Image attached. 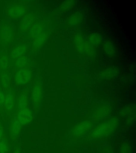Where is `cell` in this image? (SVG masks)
<instances>
[{"label":"cell","mask_w":136,"mask_h":153,"mask_svg":"<svg viewBox=\"0 0 136 153\" xmlns=\"http://www.w3.org/2000/svg\"><path fill=\"white\" fill-rule=\"evenodd\" d=\"M9 65V57L7 54H2L0 55V70L4 71L7 69Z\"/></svg>","instance_id":"21"},{"label":"cell","mask_w":136,"mask_h":153,"mask_svg":"<svg viewBox=\"0 0 136 153\" xmlns=\"http://www.w3.org/2000/svg\"><path fill=\"white\" fill-rule=\"evenodd\" d=\"M5 96L3 94L0 92V106H2L4 104Z\"/></svg>","instance_id":"27"},{"label":"cell","mask_w":136,"mask_h":153,"mask_svg":"<svg viewBox=\"0 0 136 153\" xmlns=\"http://www.w3.org/2000/svg\"><path fill=\"white\" fill-rule=\"evenodd\" d=\"M34 17L32 14H28L24 17L19 25V30L22 32L28 31L33 25Z\"/></svg>","instance_id":"10"},{"label":"cell","mask_w":136,"mask_h":153,"mask_svg":"<svg viewBox=\"0 0 136 153\" xmlns=\"http://www.w3.org/2000/svg\"><path fill=\"white\" fill-rule=\"evenodd\" d=\"M9 153V147L7 141L5 139L3 138L0 141V153Z\"/></svg>","instance_id":"24"},{"label":"cell","mask_w":136,"mask_h":153,"mask_svg":"<svg viewBox=\"0 0 136 153\" xmlns=\"http://www.w3.org/2000/svg\"><path fill=\"white\" fill-rule=\"evenodd\" d=\"M74 1H66L63 2L60 6V8L63 11H67L68 10L70 9L74 5Z\"/></svg>","instance_id":"23"},{"label":"cell","mask_w":136,"mask_h":153,"mask_svg":"<svg viewBox=\"0 0 136 153\" xmlns=\"http://www.w3.org/2000/svg\"><path fill=\"white\" fill-rule=\"evenodd\" d=\"M48 38V34L45 32L43 31L42 33L37 35L35 36L34 38H33V46L35 48H39L42 45H43V44L45 43Z\"/></svg>","instance_id":"15"},{"label":"cell","mask_w":136,"mask_h":153,"mask_svg":"<svg viewBox=\"0 0 136 153\" xmlns=\"http://www.w3.org/2000/svg\"><path fill=\"white\" fill-rule=\"evenodd\" d=\"M87 41H88L91 45L93 46L94 48H97L100 45V44L102 43L103 39L102 36L100 35V34L98 33L94 32L89 34Z\"/></svg>","instance_id":"14"},{"label":"cell","mask_w":136,"mask_h":153,"mask_svg":"<svg viewBox=\"0 0 136 153\" xmlns=\"http://www.w3.org/2000/svg\"><path fill=\"white\" fill-rule=\"evenodd\" d=\"M27 46L25 44L18 45L13 49L11 53V56L12 58H18L22 56L26 52Z\"/></svg>","instance_id":"16"},{"label":"cell","mask_w":136,"mask_h":153,"mask_svg":"<svg viewBox=\"0 0 136 153\" xmlns=\"http://www.w3.org/2000/svg\"><path fill=\"white\" fill-rule=\"evenodd\" d=\"M1 80L2 82L3 86H9L10 83V78L9 75L7 74V73L3 74L2 76H1Z\"/></svg>","instance_id":"25"},{"label":"cell","mask_w":136,"mask_h":153,"mask_svg":"<svg viewBox=\"0 0 136 153\" xmlns=\"http://www.w3.org/2000/svg\"><path fill=\"white\" fill-rule=\"evenodd\" d=\"M83 20V16L80 12H74L68 19V24L70 26H78Z\"/></svg>","instance_id":"11"},{"label":"cell","mask_w":136,"mask_h":153,"mask_svg":"<svg viewBox=\"0 0 136 153\" xmlns=\"http://www.w3.org/2000/svg\"><path fill=\"white\" fill-rule=\"evenodd\" d=\"M74 42L77 51L80 54H85L89 57H94L96 55L95 48L91 45L88 41L81 34H76L74 36Z\"/></svg>","instance_id":"2"},{"label":"cell","mask_w":136,"mask_h":153,"mask_svg":"<svg viewBox=\"0 0 136 153\" xmlns=\"http://www.w3.org/2000/svg\"><path fill=\"white\" fill-rule=\"evenodd\" d=\"M31 72L27 69H19L16 75V81L19 85H24L28 82L31 79Z\"/></svg>","instance_id":"8"},{"label":"cell","mask_w":136,"mask_h":153,"mask_svg":"<svg viewBox=\"0 0 136 153\" xmlns=\"http://www.w3.org/2000/svg\"><path fill=\"white\" fill-rule=\"evenodd\" d=\"M29 59L26 56H20L16 62V67L18 69H22L28 63Z\"/></svg>","instance_id":"22"},{"label":"cell","mask_w":136,"mask_h":153,"mask_svg":"<svg viewBox=\"0 0 136 153\" xmlns=\"http://www.w3.org/2000/svg\"><path fill=\"white\" fill-rule=\"evenodd\" d=\"M42 95L43 91L42 87L39 85H36L33 86L31 91V98L35 105L38 106L40 104Z\"/></svg>","instance_id":"9"},{"label":"cell","mask_w":136,"mask_h":153,"mask_svg":"<svg viewBox=\"0 0 136 153\" xmlns=\"http://www.w3.org/2000/svg\"><path fill=\"white\" fill-rule=\"evenodd\" d=\"M120 153H130V147L127 143L122 145L120 149Z\"/></svg>","instance_id":"26"},{"label":"cell","mask_w":136,"mask_h":153,"mask_svg":"<svg viewBox=\"0 0 136 153\" xmlns=\"http://www.w3.org/2000/svg\"><path fill=\"white\" fill-rule=\"evenodd\" d=\"M33 117L32 111L29 108H26L19 110L17 114V120L23 126L31 122L33 119Z\"/></svg>","instance_id":"6"},{"label":"cell","mask_w":136,"mask_h":153,"mask_svg":"<svg viewBox=\"0 0 136 153\" xmlns=\"http://www.w3.org/2000/svg\"><path fill=\"white\" fill-rule=\"evenodd\" d=\"M93 122L91 120H84L77 124L72 129L71 134L75 138H79L89 133L93 128Z\"/></svg>","instance_id":"3"},{"label":"cell","mask_w":136,"mask_h":153,"mask_svg":"<svg viewBox=\"0 0 136 153\" xmlns=\"http://www.w3.org/2000/svg\"><path fill=\"white\" fill-rule=\"evenodd\" d=\"M111 112L110 106L103 105L97 108L93 114V120L95 121H100L105 119Z\"/></svg>","instance_id":"7"},{"label":"cell","mask_w":136,"mask_h":153,"mask_svg":"<svg viewBox=\"0 0 136 153\" xmlns=\"http://www.w3.org/2000/svg\"><path fill=\"white\" fill-rule=\"evenodd\" d=\"M25 12L26 7L24 5H12L7 9V16L11 19H17L22 16Z\"/></svg>","instance_id":"5"},{"label":"cell","mask_w":136,"mask_h":153,"mask_svg":"<svg viewBox=\"0 0 136 153\" xmlns=\"http://www.w3.org/2000/svg\"><path fill=\"white\" fill-rule=\"evenodd\" d=\"M44 27L43 25L40 22H37L31 26L30 28V35L32 38H33L38 34L43 32Z\"/></svg>","instance_id":"18"},{"label":"cell","mask_w":136,"mask_h":153,"mask_svg":"<svg viewBox=\"0 0 136 153\" xmlns=\"http://www.w3.org/2000/svg\"><path fill=\"white\" fill-rule=\"evenodd\" d=\"M119 123V120L117 117L105 121L92 129L89 134L88 138L96 140L109 136L117 128Z\"/></svg>","instance_id":"1"},{"label":"cell","mask_w":136,"mask_h":153,"mask_svg":"<svg viewBox=\"0 0 136 153\" xmlns=\"http://www.w3.org/2000/svg\"><path fill=\"white\" fill-rule=\"evenodd\" d=\"M22 124L20 123L17 119L13 120L11 126V133L14 138L19 136L22 130Z\"/></svg>","instance_id":"17"},{"label":"cell","mask_w":136,"mask_h":153,"mask_svg":"<svg viewBox=\"0 0 136 153\" xmlns=\"http://www.w3.org/2000/svg\"><path fill=\"white\" fill-rule=\"evenodd\" d=\"M103 50L105 55L110 58H113L116 56L115 46L112 42L107 41L103 44Z\"/></svg>","instance_id":"13"},{"label":"cell","mask_w":136,"mask_h":153,"mask_svg":"<svg viewBox=\"0 0 136 153\" xmlns=\"http://www.w3.org/2000/svg\"><path fill=\"white\" fill-rule=\"evenodd\" d=\"M21 153V152L19 150V149H16L14 151V153Z\"/></svg>","instance_id":"29"},{"label":"cell","mask_w":136,"mask_h":153,"mask_svg":"<svg viewBox=\"0 0 136 153\" xmlns=\"http://www.w3.org/2000/svg\"><path fill=\"white\" fill-rule=\"evenodd\" d=\"M4 104L6 109L10 111L13 110L15 105V97L13 94H8L5 96Z\"/></svg>","instance_id":"19"},{"label":"cell","mask_w":136,"mask_h":153,"mask_svg":"<svg viewBox=\"0 0 136 153\" xmlns=\"http://www.w3.org/2000/svg\"><path fill=\"white\" fill-rule=\"evenodd\" d=\"M28 104V98L26 94H22L20 96L18 100V108L19 110H22L27 108Z\"/></svg>","instance_id":"20"},{"label":"cell","mask_w":136,"mask_h":153,"mask_svg":"<svg viewBox=\"0 0 136 153\" xmlns=\"http://www.w3.org/2000/svg\"><path fill=\"white\" fill-rule=\"evenodd\" d=\"M3 138V128L1 125L0 124V141L2 140Z\"/></svg>","instance_id":"28"},{"label":"cell","mask_w":136,"mask_h":153,"mask_svg":"<svg viewBox=\"0 0 136 153\" xmlns=\"http://www.w3.org/2000/svg\"><path fill=\"white\" fill-rule=\"evenodd\" d=\"M118 73V69L116 67H111L100 72L98 74L99 78L102 79H110L115 76Z\"/></svg>","instance_id":"12"},{"label":"cell","mask_w":136,"mask_h":153,"mask_svg":"<svg viewBox=\"0 0 136 153\" xmlns=\"http://www.w3.org/2000/svg\"><path fill=\"white\" fill-rule=\"evenodd\" d=\"M13 29L8 25H3L0 28V42L3 45L12 43L14 39Z\"/></svg>","instance_id":"4"}]
</instances>
